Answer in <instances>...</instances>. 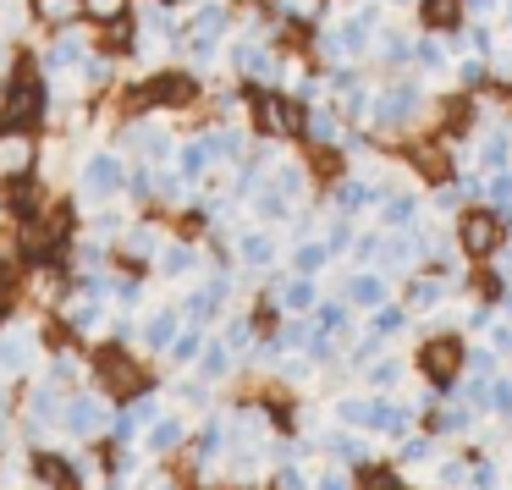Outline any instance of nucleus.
<instances>
[{"label":"nucleus","mask_w":512,"mask_h":490,"mask_svg":"<svg viewBox=\"0 0 512 490\" xmlns=\"http://www.w3.org/2000/svg\"><path fill=\"white\" fill-rule=\"evenodd\" d=\"M122 188H127V160H122V149H89L83 155V166H78V199L89 204V210H105V204H116L122 199Z\"/></svg>","instance_id":"nucleus-1"},{"label":"nucleus","mask_w":512,"mask_h":490,"mask_svg":"<svg viewBox=\"0 0 512 490\" xmlns=\"http://www.w3.org/2000/svg\"><path fill=\"white\" fill-rule=\"evenodd\" d=\"M89 34H83L78 23L72 28H50V39H45V50H39V61L34 67L45 72V78H67V72H78L83 67V56H89Z\"/></svg>","instance_id":"nucleus-2"},{"label":"nucleus","mask_w":512,"mask_h":490,"mask_svg":"<svg viewBox=\"0 0 512 490\" xmlns=\"http://www.w3.org/2000/svg\"><path fill=\"white\" fill-rule=\"evenodd\" d=\"M105 424H111V402L94 397V391H78V397H67V408H61V435H72V441H94Z\"/></svg>","instance_id":"nucleus-3"},{"label":"nucleus","mask_w":512,"mask_h":490,"mask_svg":"<svg viewBox=\"0 0 512 490\" xmlns=\"http://www.w3.org/2000/svg\"><path fill=\"white\" fill-rule=\"evenodd\" d=\"M226 298H232V276H210V281H199V287L182 292V320L210 325L215 314H221V303H226Z\"/></svg>","instance_id":"nucleus-4"},{"label":"nucleus","mask_w":512,"mask_h":490,"mask_svg":"<svg viewBox=\"0 0 512 490\" xmlns=\"http://www.w3.org/2000/svg\"><path fill=\"white\" fill-rule=\"evenodd\" d=\"M149 270H155V276H166V281H188L193 270H199V243H193V237H166Z\"/></svg>","instance_id":"nucleus-5"},{"label":"nucleus","mask_w":512,"mask_h":490,"mask_svg":"<svg viewBox=\"0 0 512 490\" xmlns=\"http://www.w3.org/2000/svg\"><path fill=\"white\" fill-rule=\"evenodd\" d=\"M34 364V325H6L0 331V375H23Z\"/></svg>","instance_id":"nucleus-6"},{"label":"nucleus","mask_w":512,"mask_h":490,"mask_svg":"<svg viewBox=\"0 0 512 490\" xmlns=\"http://www.w3.org/2000/svg\"><path fill=\"white\" fill-rule=\"evenodd\" d=\"M182 325H188V320H182V309H155L144 325H138V347H144V353H160V358H166V347L177 342Z\"/></svg>","instance_id":"nucleus-7"},{"label":"nucleus","mask_w":512,"mask_h":490,"mask_svg":"<svg viewBox=\"0 0 512 490\" xmlns=\"http://www.w3.org/2000/svg\"><path fill=\"white\" fill-rule=\"evenodd\" d=\"M116 243H122V254L133 259V265H144V270H149L166 237H160V226H155V221H127V232L116 237Z\"/></svg>","instance_id":"nucleus-8"},{"label":"nucleus","mask_w":512,"mask_h":490,"mask_svg":"<svg viewBox=\"0 0 512 490\" xmlns=\"http://www.w3.org/2000/svg\"><path fill=\"white\" fill-rule=\"evenodd\" d=\"M171 171H177L182 182H193V188H199V182L210 177V149H204V138H182L177 155H171Z\"/></svg>","instance_id":"nucleus-9"},{"label":"nucleus","mask_w":512,"mask_h":490,"mask_svg":"<svg viewBox=\"0 0 512 490\" xmlns=\"http://www.w3.org/2000/svg\"><path fill=\"white\" fill-rule=\"evenodd\" d=\"M182 441H188V424H182L177 413H166V419H155V424L144 430V452H149V457H171Z\"/></svg>","instance_id":"nucleus-10"},{"label":"nucleus","mask_w":512,"mask_h":490,"mask_svg":"<svg viewBox=\"0 0 512 490\" xmlns=\"http://www.w3.org/2000/svg\"><path fill=\"white\" fill-rule=\"evenodd\" d=\"M67 331H78V336H105V331H111V309H105V303H94V298L72 303V309H67Z\"/></svg>","instance_id":"nucleus-11"},{"label":"nucleus","mask_w":512,"mask_h":490,"mask_svg":"<svg viewBox=\"0 0 512 490\" xmlns=\"http://www.w3.org/2000/svg\"><path fill=\"white\" fill-rule=\"evenodd\" d=\"M204 342H210V331L188 320V325L177 331V342L166 347V364H177V369H193V364H199V353H204Z\"/></svg>","instance_id":"nucleus-12"},{"label":"nucleus","mask_w":512,"mask_h":490,"mask_svg":"<svg viewBox=\"0 0 512 490\" xmlns=\"http://www.w3.org/2000/svg\"><path fill=\"white\" fill-rule=\"evenodd\" d=\"M457 358H463V347H457L452 336H441V342H430V347H424V375H430V380H441V386H446V380L457 375Z\"/></svg>","instance_id":"nucleus-13"},{"label":"nucleus","mask_w":512,"mask_h":490,"mask_svg":"<svg viewBox=\"0 0 512 490\" xmlns=\"http://www.w3.org/2000/svg\"><path fill=\"white\" fill-rule=\"evenodd\" d=\"M232 347H226L221 342V336H210V342H204V353H199V364H193V369H199V380H204V386H215V380H226V375H232Z\"/></svg>","instance_id":"nucleus-14"},{"label":"nucleus","mask_w":512,"mask_h":490,"mask_svg":"<svg viewBox=\"0 0 512 490\" xmlns=\"http://www.w3.org/2000/svg\"><path fill=\"white\" fill-rule=\"evenodd\" d=\"M496 243H501L496 215H468V221H463V248H468V254H490Z\"/></svg>","instance_id":"nucleus-15"},{"label":"nucleus","mask_w":512,"mask_h":490,"mask_svg":"<svg viewBox=\"0 0 512 490\" xmlns=\"http://www.w3.org/2000/svg\"><path fill=\"white\" fill-rule=\"evenodd\" d=\"M78 78H83V89H89V94H100V89H111V83H116V61L105 56V50H89L83 67H78Z\"/></svg>","instance_id":"nucleus-16"},{"label":"nucleus","mask_w":512,"mask_h":490,"mask_svg":"<svg viewBox=\"0 0 512 490\" xmlns=\"http://www.w3.org/2000/svg\"><path fill=\"white\" fill-rule=\"evenodd\" d=\"M237 254H243V265H254V270H270V259H276V243H270V232H243V243H237Z\"/></svg>","instance_id":"nucleus-17"},{"label":"nucleus","mask_w":512,"mask_h":490,"mask_svg":"<svg viewBox=\"0 0 512 490\" xmlns=\"http://www.w3.org/2000/svg\"><path fill=\"white\" fill-rule=\"evenodd\" d=\"M221 446H226V419H210L199 430V441H193V463H215V457H221Z\"/></svg>","instance_id":"nucleus-18"},{"label":"nucleus","mask_w":512,"mask_h":490,"mask_svg":"<svg viewBox=\"0 0 512 490\" xmlns=\"http://www.w3.org/2000/svg\"><path fill=\"white\" fill-rule=\"evenodd\" d=\"M122 199H133V204H149L155 199V166H127V188H122Z\"/></svg>","instance_id":"nucleus-19"},{"label":"nucleus","mask_w":512,"mask_h":490,"mask_svg":"<svg viewBox=\"0 0 512 490\" xmlns=\"http://www.w3.org/2000/svg\"><path fill=\"white\" fill-rule=\"evenodd\" d=\"M155 199L160 204H188L193 199V182H182L177 171H155Z\"/></svg>","instance_id":"nucleus-20"},{"label":"nucleus","mask_w":512,"mask_h":490,"mask_svg":"<svg viewBox=\"0 0 512 490\" xmlns=\"http://www.w3.org/2000/svg\"><path fill=\"white\" fill-rule=\"evenodd\" d=\"M122 232H127V221H122V210H111V204L89 215V237H100V243H116Z\"/></svg>","instance_id":"nucleus-21"},{"label":"nucleus","mask_w":512,"mask_h":490,"mask_svg":"<svg viewBox=\"0 0 512 490\" xmlns=\"http://www.w3.org/2000/svg\"><path fill=\"white\" fill-rule=\"evenodd\" d=\"M45 380H50V386H78V380H83V369H78V358H67V353H56V358H50V364H45Z\"/></svg>","instance_id":"nucleus-22"},{"label":"nucleus","mask_w":512,"mask_h":490,"mask_svg":"<svg viewBox=\"0 0 512 490\" xmlns=\"http://www.w3.org/2000/svg\"><path fill=\"white\" fill-rule=\"evenodd\" d=\"M463 17V0H424V23L430 28H452Z\"/></svg>","instance_id":"nucleus-23"},{"label":"nucleus","mask_w":512,"mask_h":490,"mask_svg":"<svg viewBox=\"0 0 512 490\" xmlns=\"http://www.w3.org/2000/svg\"><path fill=\"white\" fill-rule=\"evenodd\" d=\"M325 259H331V248H325V243H303L298 254H292V265H298V276H320Z\"/></svg>","instance_id":"nucleus-24"},{"label":"nucleus","mask_w":512,"mask_h":490,"mask_svg":"<svg viewBox=\"0 0 512 490\" xmlns=\"http://www.w3.org/2000/svg\"><path fill=\"white\" fill-rule=\"evenodd\" d=\"M281 303H287L292 314H303L314 303V281L309 276H298V281H287V287H281Z\"/></svg>","instance_id":"nucleus-25"},{"label":"nucleus","mask_w":512,"mask_h":490,"mask_svg":"<svg viewBox=\"0 0 512 490\" xmlns=\"http://www.w3.org/2000/svg\"><path fill=\"white\" fill-rule=\"evenodd\" d=\"M78 12L105 28V23H122V0H78Z\"/></svg>","instance_id":"nucleus-26"},{"label":"nucleus","mask_w":512,"mask_h":490,"mask_svg":"<svg viewBox=\"0 0 512 490\" xmlns=\"http://www.w3.org/2000/svg\"><path fill=\"white\" fill-rule=\"evenodd\" d=\"M320 331H325V336H331V331H347V309H342V303H325V309H320Z\"/></svg>","instance_id":"nucleus-27"},{"label":"nucleus","mask_w":512,"mask_h":490,"mask_svg":"<svg viewBox=\"0 0 512 490\" xmlns=\"http://www.w3.org/2000/svg\"><path fill=\"white\" fill-rule=\"evenodd\" d=\"M347 292H353V303H380V281L375 276H358Z\"/></svg>","instance_id":"nucleus-28"},{"label":"nucleus","mask_w":512,"mask_h":490,"mask_svg":"<svg viewBox=\"0 0 512 490\" xmlns=\"http://www.w3.org/2000/svg\"><path fill=\"white\" fill-rule=\"evenodd\" d=\"M276 490H314V485H309V474H303V468H281Z\"/></svg>","instance_id":"nucleus-29"},{"label":"nucleus","mask_w":512,"mask_h":490,"mask_svg":"<svg viewBox=\"0 0 512 490\" xmlns=\"http://www.w3.org/2000/svg\"><path fill=\"white\" fill-rule=\"evenodd\" d=\"M397 325H402L397 309H380V314H375V331H397Z\"/></svg>","instance_id":"nucleus-30"},{"label":"nucleus","mask_w":512,"mask_h":490,"mask_svg":"<svg viewBox=\"0 0 512 490\" xmlns=\"http://www.w3.org/2000/svg\"><path fill=\"white\" fill-rule=\"evenodd\" d=\"M314 490H347V479L342 474H325V479H314Z\"/></svg>","instance_id":"nucleus-31"},{"label":"nucleus","mask_w":512,"mask_h":490,"mask_svg":"<svg viewBox=\"0 0 512 490\" xmlns=\"http://www.w3.org/2000/svg\"><path fill=\"white\" fill-rule=\"evenodd\" d=\"M138 490H177L171 479H149V485H138Z\"/></svg>","instance_id":"nucleus-32"}]
</instances>
